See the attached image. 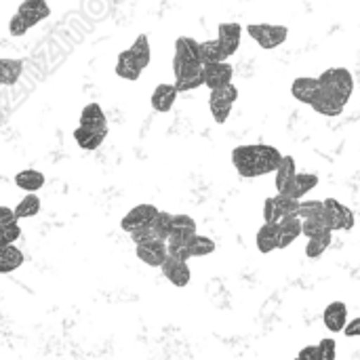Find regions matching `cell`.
<instances>
[{"label": "cell", "mask_w": 360, "mask_h": 360, "mask_svg": "<svg viewBox=\"0 0 360 360\" xmlns=\"http://www.w3.org/2000/svg\"><path fill=\"white\" fill-rule=\"evenodd\" d=\"M310 108H312L316 114H321V116H329V118H333V116H340V114L344 112L346 103H344L342 99L333 97L331 93H327V91L321 86V93L316 95V99H314V103H312Z\"/></svg>", "instance_id": "ac0fdd59"}, {"label": "cell", "mask_w": 360, "mask_h": 360, "mask_svg": "<svg viewBox=\"0 0 360 360\" xmlns=\"http://www.w3.org/2000/svg\"><path fill=\"white\" fill-rule=\"evenodd\" d=\"M255 245H257V251H259L262 255H270L272 251L281 249L278 224H264V226L257 230Z\"/></svg>", "instance_id": "2e32d148"}, {"label": "cell", "mask_w": 360, "mask_h": 360, "mask_svg": "<svg viewBox=\"0 0 360 360\" xmlns=\"http://www.w3.org/2000/svg\"><path fill=\"white\" fill-rule=\"evenodd\" d=\"M200 55H202L205 63H221V61L230 59V53L226 51V46L219 38L200 42Z\"/></svg>", "instance_id": "cb8c5ba5"}, {"label": "cell", "mask_w": 360, "mask_h": 360, "mask_svg": "<svg viewBox=\"0 0 360 360\" xmlns=\"http://www.w3.org/2000/svg\"><path fill=\"white\" fill-rule=\"evenodd\" d=\"M234 78V68L228 61L221 63H205V86H209V91L221 89L226 84H232Z\"/></svg>", "instance_id": "7c38bea8"}, {"label": "cell", "mask_w": 360, "mask_h": 360, "mask_svg": "<svg viewBox=\"0 0 360 360\" xmlns=\"http://www.w3.org/2000/svg\"><path fill=\"white\" fill-rule=\"evenodd\" d=\"M40 198L36 196V194H25L19 202H17V207H15V215L19 217V219H27V217H34V215H38L40 213Z\"/></svg>", "instance_id": "f546056e"}, {"label": "cell", "mask_w": 360, "mask_h": 360, "mask_svg": "<svg viewBox=\"0 0 360 360\" xmlns=\"http://www.w3.org/2000/svg\"><path fill=\"white\" fill-rule=\"evenodd\" d=\"M135 253L146 266L162 268V264L169 259V245L167 240H148V243L135 245Z\"/></svg>", "instance_id": "30bf717a"}, {"label": "cell", "mask_w": 360, "mask_h": 360, "mask_svg": "<svg viewBox=\"0 0 360 360\" xmlns=\"http://www.w3.org/2000/svg\"><path fill=\"white\" fill-rule=\"evenodd\" d=\"M236 99H238V89H236L234 82L226 84L221 89L211 91V95H209V110H211L213 120L217 124H224L230 118V112H232Z\"/></svg>", "instance_id": "52a82bcc"}, {"label": "cell", "mask_w": 360, "mask_h": 360, "mask_svg": "<svg viewBox=\"0 0 360 360\" xmlns=\"http://www.w3.org/2000/svg\"><path fill=\"white\" fill-rule=\"evenodd\" d=\"M196 221L190 215H173V232L169 238H179V240H188L192 236H196Z\"/></svg>", "instance_id": "f1b7e54d"}, {"label": "cell", "mask_w": 360, "mask_h": 360, "mask_svg": "<svg viewBox=\"0 0 360 360\" xmlns=\"http://www.w3.org/2000/svg\"><path fill=\"white\" fill-rule=\"evenodd\" d=\"M160 270H162V276H165L173 287H177V289L188 287L190 281H192V272H190L188 262L177 259V257H173V255H169V259L162 264Z\"/></svg>", "instance_id": "8fae6325"}, {"label": "cell", "mask_w": 360, "mask_h": 360, "mask_svg": "<svg viewBox=\"0 0 360 360\" xmlns=\"http://www.w3.org/2000/svg\"><path fill=\"white\" fill-rule=\"evenodd\" d=\"M319 80H321V86L327 93H331L333 97L342 99L344 103L350 101V97L354 93V76H352L350 70H346V68H329L319 76Z\"/></svg>", "instance_id": "277c9868"}, {"label": "cell", "mask_w": 360, "mask_h": 360, "mask_svg": "<svg viewBox=\"0 0 360 360\" xmlns=\"http://www.w3.org/2000/svg\"><path fill=\"white\" fill-rule=\"evenodd\" d=\"M331 240H333V234H327V236H319V238H310L306 243V255L310 259H319L329 247H331Z\"/></svg>", "instance_id": "1f68e13d"}, {"label": "cell", "mask_w": 360, "mask_h": 360, "mask_svg": "<svg viewBox=\"0 0 360 360\" xmlns=\"http://www.w3.org/2000/svg\"><path fill=\"white\" fill-rule=\"evenodd\" d=\"M247 34L264 51H272V49H278L281 44L287 42L289 27L287 25H276V23H251V25H247Z\"/></svg>", "instance_id": "5b68a950"}, {"label": "cell", "mask_w": 360, "mask_h": 360, "mask_svg": "<svg viewBox=\"0 0 360 360\" xmlns=\"http://www.w3.org/2000/svg\"><path fill=\"white\" fill-rule=\"evenodd\" d=\"M319 350H321V360L338 359V344H335V340H331V338H327V340H321V344H319Z\"/></svg>", "instance_id": "836d02e7"}, {"label": "cell", "mask_w": 360, "mask_h": 360, "mask_svg": "<svg viewBox=\"0 0 360 360\" xmlns=\"http://www.w3.org/2000/svg\"><path fill=\"white\" fill-rule=\"evenodd\" d=\"M302 200H293L285 194L268 196L264 200V224H281L285 217L300 215Z\"/></svg>", "instance_id": "8992f818"}, {"label": "cell", "mask_w": 360, "mask_h": 360, "mask_svg": "<svg viewBox=\"0 0 360 360\" xmlns=\"http://www.w3.org/2000/svg\"><path fill=\"white\" fill-rule=\"evenodd\" d=\"M278 234H281V249H287L291 247L302 234H304V221L300 215L295 217H285L281 224H278Z\"/></svg>", "instance_id": "7402d4cb"}, {"label": "cell", "mask_w": 360, "mask_h": 360, "mask_svg": "<svg viewBox=\"0 0 360 360\" xmlns=\"http://www.w3.org/2000/svg\"><path fill=\"white\" fill-rule=\"evenodd\" d=\"M105 137H108V131H97V129H89L80 124L74 129V141L78 143V148L89 150V152L97 150L105 141Z\"/></svg>", "instance_id": "ffe728a7"}, {"label": "cell", "mask_w": 360, "mask_h": 360, "mask_svg": "<svg viewBox=\"0 0 360 360\" xmlns=\"http://www.w3.org/2000/svg\"><path fill=\"white\" fill-rule=\"evenodd\" d=\"M316 186H319V175H314V173H297L295 179L291 181V186L283 194L289 196V198H293V200H302Z\"/></svg>", "instance_id": "d6986e66"}, {"label": "cell", "mask_w": 360, "mask_h": 360, "mask_svg": "<svg viewBox=\"0 0 360 360\" xmlns=\"http://www.w3.org/2000/svg\"><path fill=\"white\" fill-rule=\"evenodd\" d=\"M146 68L137 61V57L127 49V51H122L120 55H118V61H116V68H114V72H116V76H120V78H124V80H139V76H141V72H143Z\"/></svg>", "instance_id": "e0dca14e"}, {"label": "cell", "mask_w": 360, "mask_h": 360, "mask_svg": "<svg viewBox=\"0 0 360 360\" xmlns=\"http://www.w3.org/2000/svg\"><path fill=\"white\" fill-rule=\"evenodd\" d=\"M0 230H2V247H8V245H13L19 236H21V228H19V221H15V224H6V226H0Z\"/></svg>", "instance_id": "d6a6232c"}, {"label": "cell", "mask_w": 360, "mask_h": 360, "mask_svg": "<svg viewBox=\"0 0 360 360\" xmlns=\"http://www.w3.org/2000/svg\"><path fill=\"white\" fill-rule=\"evenodd\" d=\"M300 217L304 221V236L308 240L333 234L331 224H329L327 213H325V200H302Z\"/></svg>", "instance_id": "3957f363"}, {"label": "cell", "mask_w": 360, "mask_h": 360, "mask_svg": "<svg viewBox=\"0 0 360 360\" xmlns=\"http://www.w3.org/2000/svg\"><path fill=\"white\" fill-rule=\"evenodd\" d=\"M116 2H124V0H116Z\"/></svg>", "instance_id": "8d00e7d4"}, {"label": "cell", "mask_w": 360, "mask_h": 360, "mask_svg": "<svg viewBox=\"0 0 360 360\" xmlns=\"http://www.w3.org/2000/svg\"><path fill=\"white\" fill-rule=\"evenodd\" d=\"M295 175H297L295 158H293V156H285L283 162H281V167L276 169V177H274V184H276L278 194H283V192L291 186V181L295 179Z\"/></svg>", "instance_id": "d4e9b609"}, {"label": "cell", "mask_w": 360, "mask_h": 360, "mask_svg": "<svg viewBox=\"0 0 360 360\" xmlns=\"http://www.w3.org/2000/svg\"><path fill=\"white\" fill-rule=\"evenodd\" d=\"M240 36H243V27H240V23H236V21L219 23V27H217V38L224 42V46H226V51L230 53V57L236 55V51H238V46H240Z\"/></svg>", "instance_id": "44dd1931"}, {"label": "cell", "mask_w": 360, "mask_h": 360, "mask_svg": "<svg viewBox=\"0 0 360 360\" xmlns=\"http://www.w3.org/2000/svg\"><path fill=\"white\" fill-rule=\"evenodd\" d=\"M51 15V6L46 0H23L17 8V13L8 21V32L11 36H25L27 30L38 25Z\"/></svg>", "instance_id": "7a4b0ae2"}, {"label": "cell", "mask_w": 360, "mask_h": 360, "mask_svg": "<svg viewBox=\"0 0 360 360\" xmlns=\"http://www.w3.org/2000/svg\"><path fill=\"white\" fill-rule=\"evenodd\" d=\"M177 95H179V91H177L175 82H160V84L154 89V93H152L150 103H152V108H154L156 112L167 114V112L173 110Z\"/></svg>", "instance_id": "9a60e30c"}, {"label": "cell", "mask_w": 360, "mask_h": 360, "mask_svg": "<svg viewBox=\"0 0 360 360\" xmlns=\"http://www.w3.org/2000/svg\"><path fill=\"white\" fill-rule=\"evenodd\" d=\"M129 51L137 57V61H139L143 68H148V65H150V59H152V46H150V40H148V36H146V34H139V36L135 38V42L129 46Z\"/></svg>", "instance_id": "4dcf8cb0"}, {"label": "cell", "mask_w": 360, "mask_h": 360, "mask_svg": "<svg viewBox=\"0 0 360 360\" xmlns=\"http://www.w3.org/2000/svg\"><path fill=\"white\" fill-rule=\"evenodd\" d=\"M323 323L331 333H344L348 327V306L344 302H331L323 312Z\"/></svg>", "instance_id": "4fadbf2b"}, {"label": "cell", "mask_w": 360, "mask_h": 360, "mask_svg": "<svg viewBox=\"0 0 360 360\" xmlns=\"http://www.w3.org/2000/svg\"><path fill=\"white\" fill-rule=\"evenodd\" d=\"M283 158H285V154H281L278 148L268 146V143L236 146L232 150V165H234L236 173L245 179L276 173Z\"/></svg>", "instance_id": "6da1fadb"}, {"label": "cell", "mask_w": 360, "mask_h": 360, "mask_svg": "<svg viewBox=\"0 0 360 360\" xmlns=\"http://www.w3.org/2000/svg\"><path fill=\"white\" fill-rule=\"evenodd\" d=\"M158 213H160V211H158L154 205H148V202L137 205V207H133V209L120 219V228H122L127 234H133V232H137V230H143V228L152 226L154 219L158 217Z\"/></svg>", "instance_id": "ba28073f"}, {"label": "cell", "mask_w": 360, "mask_h": 360, "mask_svg": "<svg viewBox=\"0 0 360 360\" xmlns=\"http://www.w3.org/2000/svg\"><path fill=\"white\" fill-rule=\"evenodd\" d=\"M25 262L21 249H17L15 245H8V247H2L0 251V272L2 274H11L15 272L17 268H21Z\"/></svg>", "instance_id": "4316f807"}, {"label": "cell", "mask_w": 360, "mask_h": 360, "mask_svg": "<svg viewBox=\"0 0 360 360\" xmlns=\"http://www.w3.org/2000/svg\"><path fill=\"white\" fill-rule=\"evenodd\" d=\"M21 74H23V59H8V57L0 59V80L4 86L15 84Z\"/></svg>", "instance_id": "83f0119b"}, {"label": "cell", "mask_w": 360, "mask_h": 360, "mask_svg": "<svg viewBox=\"0 0 360 360\" xmlns=\"http://www.w3.org/2000/svg\"><path fill=\"white\" fill-rule=\"evenodd\" d=\"M15 186L25 190L27 194H36L44 186V175L36 169H23L15 175Z\"/></svg>", "instance_id": "484cf974"}, {"label": "cell", "mask_w": 360, "mask_h": 360, "mask_svg": "<svg viewBox=\"0 0 360 360\" xmlns=\"http://www.w3.org/2000/svg\"><path fill=\"white\" fill-rule=\"evenodd\" d=\"M344 335L346 338H360V316L348 323V327L344 329Z\"/></svg>", "instance_id": "d590c367"}, {"label": "cell", "mask_w": 360, "mask_h": 360, "mask_svg": "<svg viewBox=\"0 0 360 360\" xmlns=\"http://www.w3.org/2000/svg\"><path fill=\"white\" fill-rule=\"evenodd\" d=\"M297 360H321L319 344H316V346H306V348L297 354Z\"/></svg>", "instance_id": "e575fe53"}, {"label": "cell", "mask_w": 360, "mask_h": 360, "mask_svg": "<svg viewBox=\"0 0 360 360\" xmlns=\"http://www.w3.org/2000/svg\"><path fill=\"white\" fill-rule=\"evenodd\" d=\"M80 127L97 129V131H108V118L105 112L101 110L99 103H89L80 112Z\"/></svg>", "instance_id": "603a6c76"}, {"label": "cell", "mask_w": 360, "mask_h": 360, "mask_svg": "<svg viewBox=\"0 0 360 360\" xmlns=\"http://www.w3.org/2000/svg\"><path fill=\"white\" fill-rule=\"evenodd\" d=\"M291 93H293V97L300 103L312 105L314 99H316V95L321 93V80L319 78H312V76H300V78L293 80Z\"/></svg>", "instance_id": "5bb4252c"}, {"label": "cell", "mask_w": 360, "mask_h": 360, "mask_svg": "<svg viewBox=\"0 0 360 360\" xmlns=\"http://www.w3.org/2000/svg\"><path fill=\"white\" fill-rule=\"evenodd\" d=\"M325 213H327V219L331 224V230L338 232H348L354 228V211L350 207H346L344 202H340L338 198H325Z\"/></svg>", "instance_id": "9c48e42d"}]
</instances>
